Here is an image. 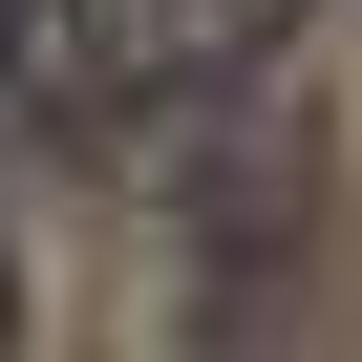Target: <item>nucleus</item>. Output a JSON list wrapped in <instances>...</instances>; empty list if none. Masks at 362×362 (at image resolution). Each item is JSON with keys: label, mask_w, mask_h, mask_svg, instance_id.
<instances>
[{"label": "nucleus", "mask_w": 362, "mask_h": 362, "mask_svg": "<svg viewBox=\"0 0 362 362\" xmlns=\"http://www.w3.org/2000/svg\"><path fill=\"white\" fill-rule=\"evenodd\" d=\"M277 22H298V0H86V43H107L128 107H214V86H256Z\"/></svg>", "instance_id": "obj_1"}, {"label": "nucleus", "mask_w": 362, "mask_h": 362, "mask_svg": "<svg viewBox=\"0 0 362 362\" xmlns=\"http://www.w3.org/2000/svg\"><path fill=\"white\" fill-rule=\"evenodd\" d=\"M107 128V43H86V0H0V170H43Z\"/></svg>", "instance_id": "obj_2"}]
</instances>
